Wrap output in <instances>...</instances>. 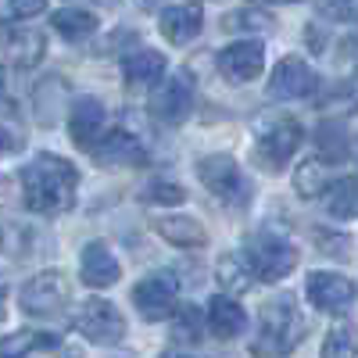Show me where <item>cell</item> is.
<instances>
[{"instance_id":"cell-1","label":"cell","mask_w":358,"mask_h":358,"mask_svg":"<svg viewBox=\"0 0 358 358\" xmlns=\"http://www.w3.org/2000/svg\"><path fill=\"white\" fill-rule=\"evenodd\" d=\"M79 172L69 158L40 151L22 169V204L36 215H62L76 204Z\"/></svg>"},{"instance_id":"cell-2","label":"cell","mask_w":358,"mask_h":358,"mask_svg":"<svg viewBox=\"0 0 358 358\" xmlns=\"http://www.w3.org/2000/svg\"><path fill=\"white\" fill-rule=\"evenodd\" d=\"M258 330H262L258 344H255L258 355H287L297 341H301L305 319H301V312H297L290 294L268 297L265 308H262V326H258Z\"/></svg>"},{"instance_id":"cell-3","label":"cell","mask_w":358,"mask_h":358,"mask_svg":"<svg viewBox=\"0 0 358 358\" xmlns=\"http://www.w3.org/2000/svg\"><path fill=\"white\" fill-rule=\"evenodd\" d=\"M197 179L204 183V190H212L215 201L229 204V208H244L251 201V183L241 172L236 158L229 155H204L197 162Z\"/></svg>"},{"instance_id":"cell-4","label":"cell","mask_w":358,"mask_h":358,"mask_svg":"<svg viewBox=\"0 0 358 358\" xmlns=\"http://www.w3.org/2000/svg\"><path fill=\"white\" fill-rule=\"evenodd\" d=\"M301 140H305L301 122H297V118H290V115H280V118H273V122H265V126L258 129V136H255V158L262 162V169L280 172V169L297 155Z\"/></svg>"},{"instance_id":"cell-5","label":"cell","mask_w":358,"mask_h":358,"mask_svg":"<svg viewBox=\"0 0 358 358\" xmlns=\"http://www.w3.org/2000/svg\"><path fill=\"white\" fill-rule=\"evenodd\" d=\"M248 262L262 283H280L297 268V248L283 241V236L258 233L248 241Z\"/></svg>"},{"instance_id":"cell-6","label":"cell","mask_w":358,"mask_h":358,"mask_svg":"<svg viewBox=\"0 0 358 358\" xmlns=\"http://www.w3.org/2000/svg\"><path fill=\"white\" fill-rule=\"evenodd\" d=\"M194 76L187 69H179L172 76H165L158 83V90L151 94V115L162 126H179L187 122V115L194 111Z\"/></svg>"},{"instance_id":"cell-7","label":"cell","mask_w":358,"mask_h":358,"mask_svg":"<svg viewBox=\"0 0 358 358\" xmlns=\"http://www.w3.org/2000/svg\"><path fill=\"white\" fill-rule=\"evenodd\" d=\"M176 297H179V280L172 273H151L133 287V305L147 322L172 319V312L179 308Z\"/></svg>"},{"instance_id":"cell-8","label":"cell","mask_w":358,"mask_h":358,"mask_svg":"<svg viewBox=\"0 0 358 358\" xmlns=\"http://www.w3.org/2000/svg\"><path fill=\"white\" fill-rule=\"evenodd\" d=\"M76 330L90 344H118L126 337V315L104 297H90L76 315Z\"/></svg>"},{"instance_id":"cell-9","label":"cell","mask_w":358,"mask_h":358,"mask_svg":"<svg viewBox=\"0 0 358 358\" xmlns=\"http://www.w3.org/2000/svg\"><path fill=\"white\" fill-rule=\"evenodd\" d=\"M18 305L25 315H36V319H47V315H57L65 305H69V283L57 268H47V273L33 276L22 294H18Z\"/></svg>"},{"instance_id":"cell-10","label":"cell","mask_w":358,"mask_h":358,"mask_svg":"<svg viewBox=\"0 0 358 358\" xmlns=\"http://www.w3.org/2000/svg\"><path fill=\"white\" fill-rule=\"evenodd\" d=\"M308 301L315 312H326V315H341L355 305V297H358V287L341 276V273H312L308 276Z\"/></svg>"},{"instance_id":"cell-11","label":"cell","mask_w":358,"mask_h":358,"mask_svg":"<svg viewBox=\"0 0 358 358\" xmlns=\"http://www.w3.org/2000/svg\"><path fill=\"white\" fill-rule=\"evenodd\" d=\"M69 133H72V143L83 147V151H94V147L104 140L108 133V111L97 97H76L72 101V111H69Z\"/></svg>"},{"instance_id":"cell-12","label":"cell","mask_w":358,"mask_h":358,"mask_svg":"<svg viewBox=\"0 0 358 358\" xmlns=\"http://www.w3.org/2000/svg\"><path fill=\"white\" fill-rule=\"evenodd\" d=\"M204 29V4L201 0H183V4H169L158 15V33L172 47H187L201 36Z\"/></svg>"},{"instance_id":"cell-13","label":"cell","mask_w":358,"mask_h":358,"mask_svg":"<svg viewBox=\"0 0 358 358\" xmlns=\"http://www.w3.org/2000/svg\"><path fill=\"white\" fill-rule=\"evenodd\" d=\"M215 62L229 83H251L265 69V47H262V40H241V43L222 47Z\"/></svg>"},{"instance_id":"cell-14","label":"cell","mask_w":358,"mask_h":358,"mask_svg":"<svg viewBox=\"0 0 358 358\" xmlns=\"http://www.w3.org/2000/svg\"><path fill=\"white\" fill-rule=\"evenodd\" d=\"M312 90H315V72L294 54L283 57L268 76V97L273 101H297V97H308Z\"/></svg>"},{"instance_id":"cell-15","label":"cell","mask_w":358,"mask_h":358,"mask_svg":"<svg viewBox=\"0 0 358 358\" xmlns=\"http://www.w3.org/2000/svg\"><path fill=\"white\" fill-rule=\"evenodd\" d=\"M47 57V36L33 25H22V29H11L4 33V62L8 69H18V72H29L36 69Z\"/></svg>"},{"instance_id":"cell-16","label":"cell","mask_w":358,"mask_h":358,"mask_svg":"<svg viewBox=\"0 0 358 358\" xmlns=\"http://www.w3.org/2000/svg\"><path fill=\"white\" fill-rule=\"evenodd\" d=\"M79 276L86 287L94 290H104V287H115L118 276H122V265H118V258L111 255V248L104 241H90L79 255Z\"/></svg>"},{"instance_id":"cell-17","label":"cell","mask_w":358,"mask_h":358,"mask_svg":"<svg viewBox=\"0 0 358 358\" xmlns=\"http://www.w3.org/2000/svg\"><path fill=\"white\" fill-rule=\"evenodd\" d=\"M143 158H147L143 143L133 133H126V129H108L104 140L94 147V162L104 165V169H111V165L115 169H122V165H143Z\"/></svg>"},{"instance_id":"cell-18","label":"cell","mask_w":358,"mask_h":358,"mask_svg":"<svg viewBox=\"0 0 358 358\" xmlns=\"http://www.w3.org/2000/svg\"><path fill=\"white\" fill-rule=\"evenodd\" d=\"M208 330L219 341H236L248 334V312L233 301V294H215L208 301Z\"/></svg>"},{"instance_id":"cell-19","label":"cell","mask_w":358,"mask_h":358,"mask_svg":"<svg viewBox=\"0 0 358 358\" xmlns=\"http://www.w3.org/2000/svg\"><path fill=\"white\" fill-rule=\"evenodd\" d=\"M122 76H126L129 86H155V83H162L169 76V62H165L162 50L140 47V50L122 57Z\"/></svg>"},{"instance_id":"cell-20","label":"cell","mask_w":358,"mask_h":358,"mask_svg":"<svg viewBox=\"0 0 358 358\" xmlns=\"http://www.w3.org/2000/svg\"><path fill=\"white\" fill-rule=\"evenodd\" d=\"M155 233L172 248H204L208 244V229L194 215H158Z\"/></svg>"},{"instance_id":"cell-21","label":"cell","mask_w":358,"mask_h":358,"mask_svg":"<svg viewBox=\"0 0 358 358\" xmlns=\"http://www.w3.org/2000/svg\"><path fill=\"white\" fill-rule=\"evenodd\" d=\"M69 101V83L62 76H50V79H40L36 90H33V115L40 126H54L57 115H62V104Z\"/></svg>"},{"instance_id":"cell-22","label":"cell","mask_w":358,"mask_h":358,"mask_svg":"<svg viewBox=\"0 0 358 358\" xmlns=\"http://www.w3.org/2000/svg\"><path fill=\"white\" fill-rule=\"evenodd\" d=\"M312 143H315V158H322L326 165H341V162H348V155H351L348 129H344V122H337V118H326V122H319Z\"/></svg>"},{"instance_id":"cell-23","label":"cell","mask_w":358,"mask_h":358,"mask_svg":"<svg viewBox=\"0 0 358 358\" xmlns=\"http://www.w3.org/2000/svg\"><path fill=\"white\" fill-rule=\"evenodd\" d=\"M215 276H219L226 294H248L255 287V280H258L248 255H222L219 265H215Z\"/></svg>"},{"instance_id":"cell-24","label":"cell","mask_w":358,"mask_h":358,"mask_svg":"<svg viewBox=\"0 0 358 358\" xmlns=\"http://www.w3.org/2000/svg\"><path fill=\"white\" fill-rule=\"evenodd\" d=\"M54 33L65 36L69 43H83L97 33V15L94 11H83V8H62L54 11Z\"/></svg>"},{"instance_id":"cell-25","label":"cell","mask_w":358,"mask_h":358,"mask_svg":"<svg viewBox=\"0 0 358 358\" xmlns=\"http://www.w3.org/2000/svg\"><path fill=\"white\" fill-rule=\"evenodd\" d=\"M326 212H330V219H358V176H344L337 179V183H330V190H326Z\"/></svg>"},{"instance_id":"cell-26","label":"cell","mask_w":358,"mask_h":358,"mask_svg":"<svg viewBox=\"0 0 358 358\" xmlns=\"http://www.w3.org/2000/svg\"><path fill=\"white\" fill-rule=\"evenodd\" d=\"M0 348H4V355H50L57 351V337L43 330H22V334H8Z\"/></svg>"},{"instance_id":"cell-27","label":"cell","mask_w":358,"mask_h":358,"mask_svg":"<svg viewBox=\"0 0 358 358\" xmlns=\"http://www.w3.org/2000/svg\"><path fill=\"white\" fill-rule=\"evenodd\" d=\"M294 190L297 197H319L322 190H330V179H326V162L315 158V162H301L294 172Z\"/></svg>"},{"instance_id":"cell-28","label":"cell","mask_w":358,"mask_h":358,"mask_svg":"<svg viewBox=\"0 0 358 358\" xmlns=\"http://www.w3.org/2000/svg\"><path fill=\"white\" fill-rule=\"evenodd\" d=\"M355 355H358L355 326H334L322 341V358H355Z\"/></svg>"},{"instance_id":"cell-29","label":"cell","mask_w":358,"mask_h":358,"mask_svg":"<svg viewBox=\"0 0 358 358\" xmlns=\"http://www.w3.org/2000/svg\"><path fill=\"white\" fill-rule=\"evenodd\" d=\"M143 201L147 204H162V208H176V204L187 201V190L179 183H169V179H155V183H147Z\"/></svg>"},{"instance_id":"cell-30","label":"cell","mask_w":358,"mask_h":358,"mask_svg":"<svg viewBox=\"0 0 358 358\" xmlns=\"http://www.w3.org/2000/svg\"><path fill=\"white\" fill-rule=\"evenodd\" d=\"M169 322H172V330H176L179 341H190V344L201 341V315H197L194 305H179V308L172 312Z\"/></svg>"},{"instance_id":"cell-31","label":"cell","mask_w":358,"mask_h":358,"mask_svg":"<svg viewBox=\"0 0 358 358\" xmlns=\"http://www.w3.org/2000/svg\"><path fill=\"white\" fill-rule=\"evenodd\" d=\"M312 4L330 22H358V0H312Z\"/></svg>"},{"instance_id":"cell-32","label":"cell","mask_w":358,"mask_h":358,"mask_svg":"<svg viewBox=\"0 0 358 358\" xmlns=\"http://www.w3.org/2000/svg\"><path fill=\"white\" fill-rule=\"evenodd\" d=\"M22 143H25V133L18 129L15 104H11V97H8V101H4V151H8V155H15Z\"/></svg>"},{"instance_id":"cell-33","label":"cell","mask_w":358,"mask_h":358,"mask_svg":"<svg viewBox=\"0 0 358 358\" xmlns=\"http://www.w3.org/2000/svg\"><path fill=\"white\" fill-rule=\"evenodd\" d=\"M47 11V0H8L4 4V22H11V18H36V15H43Z\"/></svg>"},{"instance_id":"cell-34","label":"cell","mask_w":358,"mask_h":358,"mask_svg":"<svg viewBox=\"0 0 358 358\" xmlns=\"http://www.w3.org/2000/svg\"><path fill=\"white\" fill-rule=\"evenodd\" d=\"M315 236H319V244H322V251H326V255H334V258H348V248H351L348 236H326V233H315Z\"/></svg>"},{"instance_id":"cell-35","label":"cell","mask_w":358,"mask_h":358,"mask_svg":"<svg viewBox=\"0 0 358 358\" xmlns=\"http://www.w3.org/2000/svg\"><path fill=\"white\" fill-rule=\"evenodd\" d=\"M162 0H140V8H158Z\"/></svg>"},{"instance_id":"cell-36","label":"cell","mask_w":358,"mask_h":358,"mask_svg":"<svg viewBox=\"0 0 358 358\" xmlns=\"http://www.w3.org/2000/svg\"><path fill=\"white\" fill-rule=\"evenodd\" d=\"M283 4H294V0H283Z\"/></svg>"},{"instance_id":"cell-37","label":"cell","mask_w":358,"mask_h":358,"mask_svg":"<svg viewBox=\"0 0 358 358\" xmlns=\"http://www.w3.org/2000/svg\"><path fill=\"white\" fill-rule=\"evenodd\" d=\"M355 83H358V76H355Z\"/></svg>"}]
</instances>
